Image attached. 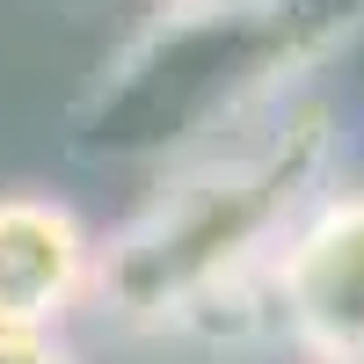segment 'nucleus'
Wrapping results in <instances>:
<instances>
[{
  "label": "nucleus",
  "mask_w": 364,
  "mask_h": 364,
  "mask_svg": "<svg viewBox=\"0 0 364 364\" xmlns=\"http://www.w3.org/2000/svg\"><path fill=\"white\" fill-rule=\"evenodd\" d=\"M168 8H182V15H255L269 0H168Z\"/></svg>",
  "instance_id": "obj_6"
},
{
  "label": "nucleus",
  "mask_w": 364,
  "mask_h": 364,
  "mask_svg": "<svg viewBox=\"0 0 364 364\" xmlns=\"http://www.w3.org/2000/svg\"><path fill=\"white\" fill-rule=\"evenodd\" d=\"M336 154L343 117L314 95L190 154L124 226L95 233L87 306L117 336L161 343L190 306L262 277L299 211L321 190H336Z\"/></svg>",
  "instance_id": "obj_1"
},
{
  "label": "nucleus",
  "mask_w": 364,
  "mask_h": 364,
  "mask_svg": "<svg viewBox=\"0 0 364 364\" xmlns=\"http://www.w3.org/2000/svg\"><path fill=\"white\" fill-rule=\"evenodd\" d=\"M0 364H80L66 336H44V328H0Z\"/></svg>",
  "instance_id": "obj_5"
},
{
  "label": "nucleus",
  "mask_w": 364,
  "mask_h": 364,
  "mask_svg": "<svg viewBox=\"0 0 364 364\" xmlns=\"http://www.w3.org/2000/svg\"><path fill=\"white\" fill-rule=\"evenodd\" d=\"M277 336L306 364H364V190H321L269 255Z\"/></svg>",
  "instance_id": "obj_3"
},
{
  "label": "nucleus",
  "mask_w": 364,
  "mask_h": 364,
  "mask_svg": "<svg viewBox=\"0 0 364 364\" xmlns=\"http://www.w3.org/2000/svg\"><path fill=\"white\" fill-rule=\"evenodd\" d=\"M95 284V226L66 197L0 190V328L58 336Z\"/></svg>",
  "instance_id": "obj_4"
},
{
  "label": "nucleus",
  "mask_w": 364,
  "mask_h": 364,
  "mask_svg": "<svg viewBox=\"0 0 364 364\" xmlns=\"http://www.w3.org/2000/svg\"><path fill=\"white\" fill-rule=\"evenodd\" d=\"M364 44V0H269L255 15L161 8L102 66L80 146L102 161H190L299 102V80Z\"/></svg>",
  "instance_id": "obj_2"
}]
</instances>
